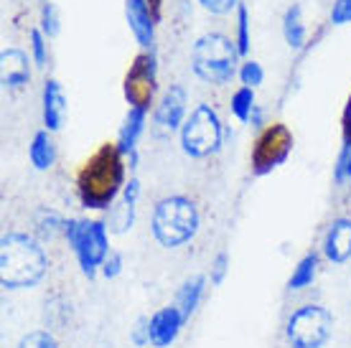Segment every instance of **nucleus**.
Segmentation results:
<instances>
[{
    "label": "nucleus",
    "instance_id": "obj_1",
    "mask_svg": "<svg viewBox=\"0 0 351 348\" xmlns=\"http://www.w3.org/2000/svg\"><path fill=\"white\" fill-rule=\"evenodd\" d=\"M125 156L114 142L97 148L77 175V193L84 209H110L125 188Z\"/></svg>",
    "mask_w": 351,
    "mask_h": 348
},
{
    "label": "nucleus",
    "instance_id": "obj_2",
    "mask_svg": "<svg viewBox=\"0 0 351 348\" xmlns=\"http://www.w3.org/2000/svg\"><path fill=\"white\" fill-rule=\"evenodd\" d=\"M49 270L44 247L31 234L8 232L0 242V285L5 290L36 288Z\"/></svg>",
    "mask_w": 351,
    "mask_h": 348
},
{
    "label": "nucleus",
    "instance_id": "obj_3",
    "mask_svg": "<svg viewBox=\"0 0 351 348\" xmlns=\"http://www.w3.org/2000/svg\"><path fill=\"white\" fill-rule=\"evenodd\" d=\"M199 209L189 196H166L156 203L150 229L160 247L176 249L181 244L191 242L199 232Z\"/></svg>",
    "mask_w": 351,
    "mask_h": 348
},
{
    "label": "nucleus",
    "instance_id": "obj_4",
    "mask_svg": "<svg viewBox=\"0 0 351 348\" xmlns=\"http://www.w3.org/2000/svg\"><path fill=\"white\" fill-rule=\"evenodd\" d=\"M239 49L224 34H204L191 49L193 74L206 84H227L237 74Z\"/></svg>",
    "mask_w": 351,
    "mask_h": 348
},
{
    "label": "nucleus",
    "instance_id": "obj_5",
    "mask_svg": "<svg viewBox=\"0 0 351 348\" xmlns=\"http://www.w3.org/2000/svg\"><path fill=\"white\" fill-rule=\"evenodd\" d=\"M64 236L69 242L71 252L80 262L84 277H95L102 270L107 254H110V239H107V224L99 219H69Z\"/></svg>",
    "mask_w": 351,
    "mask_h": 348
},
{
    "label": "nucleus",
    "instance_id": "obj_6",
    "mask_svg": "<svg viewBox=\"0 0 351 348\" xmlns=\"http://www.w3.org/2000/svg\"><path fill=\"white\" fill-rule=\"evenodd\" d=\"M334 333V315L324 305H303L285 323L290 348H324Z\"/></svg>",
    "mask_w": 351,
    "mask_h": 348
},
{
    "label": "nucleus",
    "instance_id": "obj_7",
    "mask_svg": "<svg viewBox=\"0 0 351 348\" xmlns=\"http://www.w3.org/2000/svg\"><path fill=\"white\" fill-rule=\"evenodd\" d=\"M221 148V122L211 105H199L181 127V150L189 158H209Z\"/></svg>",
    "mask_w": 351,
    "mask_h": 348
},
{
    "label": "nucleus",
    "instance_id": "obj_8",
    "mask_svg": "<svg viewBox=\"0 0 351 348\" xmlns=\"http://www.w3.org/2000/svg\"><path fill=\"white\" fill-rule=\"evenodd\" d=\"M158 92V59L153 51H143L132 59L130 69L125 74L123 82V95L130 107L145 110L153 105Z\"/></svg>",
    "mask_w": 351,
    "mask_h": 348
},
{
    "label": "nucleus",
    "instance_id": "obj_9",
    "mask_svg": "<svg viewBox=\"0 0 351 348\" xmlns=\"http://www.w3.org/2000/svg\"><path fill=\"white\" fill-rule=\"evenodd\" d=\"M290 150H293V132L288 130V125H267L255 140L252 148V173L255 175H267L275 168H280L288 160Z\"/></svg>",
    "mask_w": 351,
    "mask_h": 348
},
{
    "label": "nucleus",
    "instance_id": "obj_10",
    "mask_svg": "<svg viewBox=\"0 0 351 348\" xmlns=\"http://www.w3.org/2000/svg\"><path fill=\"white\" fill-rule=\"evenodd\" d=\"M138 199H141V181H138V178H130V181L125 183L123 193L117 196V201L107 209L105 224L112 234H125L128 229H132Z\"/></svg>",
    "mask_w": 351,
    "mask_h": 348
},
{
    "label": "nucleus",
    "instance_id": "obj_11",
    "mask_svg": "<svg viewBox=\"0 0 351 348\" xmlns=\"http://www.w3.org/2000/svg\"><path fill=\"white\" fill-rule=\"evenodd\" d=\"M186 89L178 87V84H171V87L163 92L160 102L156 105V122H158L163 130H178L184 127L186 122Z\"/></svg>",
    "mask_w": 351,
    "mask_h": 348
},
{
    "label": "nucleus",
    "instance_id": "obj_12",
    "mask_svg": "<svg viewBox=\"0 0 351 348\" xmlns=\"http://www.w3.org/2000/svg\"><path fill=\"white\" fill-rule=\"evenodd\" d=\"M184 323H186V318L181 315V310H178L176 305L160 308L158 313L150 315V346H156V348L171 346V343L178 338Z\"/></svg>",
    "mask_w": 351,
    "mask_h": 348
},
{
    "label": "nucleus",
    "instance_id": "obj_13",
    "mask_svg": "<svg viewBox=\"0 0 351 348\" xmlns=\"http://www.w3.org/2000/svg\"><path fill=\"white\" fill-rule=\"evenodd\" d=\"M125 21L130 26L135 41L145 49L153 51V41H156V18L150 13L145 0H125Z\"/></svg>",
    "mask_w": 351,
    "mask_h": 348
},
{
    "label": "nucleus",
    "instance_id": "obj_14",
    "mask_svg": "<svg viewBox=\"0 0 351 348\" xmlns=\"http://www.w3.org/2000/svg\"><path fill=\"white\" fill-rule=\"evenodd\" d=\"M324 257L334 264H343L351 260V219H334L324 236Z\"/></svg>",
    "mask_w": 351,
    "mask_h": 348
},
{
    "label": "nucleus",
    "instance_id": "obj_15",
    "mask_svg": "<svg viewBox=\"0 0 351 348\" xmlns=\"http://www.w3.org/2000/svg\"><path fill=\"white\" fill-rule=\"evenodd\" d=\"M28 53L21 49H3L0 53V82L5 89H21L31 79V66H28Z\"/></svg>",
    "mask_w": 351,
    "mask_h": 348
},
{
    "label": "nucleus",
    "instance_id": "obj_16",
    "mask_svg": "<svg viewBox=\"0 0 351 348\" xmlns=\"http://www.w3.org/2000/svg\"><path fill=\"white\" fill-rule=\"evenodd\" d=\"M41 105H44V125L49 132H59L66 120V97L64 89L56 79H46L44 95H41Z\"/></svg>",
    "mask_w": 351,
    "mask_h": 348
},
{
    "label": "nucleus",
    "instance_id": "obj_17",
    "mask_svg": "<svg viewBox=\"0 0 351 348\" xmlns=\"http://www.w3.org/2000/svg\"><path fill=\"white\" fill-rule=\"evenodd\" d=\"M145 110H138V107H130L128 114H125V122L120 127V135H117V150L123 156H132L135 148H138V140H141L143 130H145Z\"/></svg>",
    "mask_w": 351,
    "mask_h": 348
},
{
    "label": "nucleus",
    "instance_id": "obj_18",
    "mask_svg": "<svg viewBox=\"0 0 351 348\" xmlns=\"http://www.w3.org/2000/svg\"><path fill=\"white\" fill-rule=\"evenodd\" d=\"M204 290H206V277H204V275H193V277H189L184 285H181L173 305L181 310V315H184L186 321L196 313V308H199V303H202V297H204Z\"/></svg>",
    "mask_w": 351,
    "mask_h": 348
},
{
    "label": "nucleus",
    "instance_id": "obj_19",
    "mask_svg": "<svg viewBox=\"0 0 351 348\" xmlns=\"http://www.w3.org/2000/svg\"><path fill=\"white\" fill-rule=\"evenodd\" d=\"M28 158H31V166L36 171H49L56 163V145L51 140L49 130H38L31 140V148H28Z\"/></svg>",
    "mask_w": 351,
    "mask_h": 348
},
{
    "label": "nucleus",
    "instance_id": "obj_20",
    "mask_svg": "<svg viewBox=\"0 0 351 348\" xmlns=\"http://www.w3.org/2000/svg\"><path fill=\"white\" fill-rule=\"evenodd\" d=\"M282 36L290 49H303L306 44V23H303V10L300 5H290L282 16Z\"/></svg>",
    "mask_w": 351,
    "mask_h": 348
},
{
    "label": "nucleus",
    "instance_id": "obj_21",
    "mask_svg": "<svg viewBox=\"0 0 351 348\" xmlns=\"http://www.w3.org/2000/svg\"><path fill=\"white\" fill-rule=\"evenodd\" d=\"M316 272H318V254L308 252L306 257H300L298 264L293 267V275H290V279H288V288L290 290L308 288V285L316 279Z\"/></svg>",
    "mask_w": 351,
    "mask_h": 348
},
{
    "label": "nucleus",
    "instance_id": "obj_22",
    "mask_svg": "<svg viewBox=\"0 0 351 348\" xmlns=\"http://www.w3.org/2000/svg\"><path fill=\"white\" fill-rule=\"evenodd\" d=\"M255 89L250 87H242L237 89L234 95H232V102H229V110H232V114L237 117L239 122H250V117H252V110H255Z\"/></svg>",
    "mask_w": 351,
    "mask_h": 348
},
{
    "label": "nucleus",
    "instance_id": "obj_23",
    "mask_svg": "<svg viewBox=\"0 0 351 348\" xmlns=\"http://www.w3.org/2000/svg\"><path fill=\"white\" fill-rule=\"evenodd\" d=\"M36 227H38V234L41 236H56V234H64V229H66V219H62L56 211H38V216H36Z\"/></svg>",
    "mask_w": 351,
    "mask_h": 348
},
{
    "label": "nucleus",
    "instance_id": "obj_24",
    "mask_svg": "<svg viewBox=\"0 0 351 348\" xmlns=\"http://www.w3.org/2000/svg\"><path fill=\"white\" fill-rule=\"evenodd\" d=\"M234 44L239 49V56L250 53V10L242 3H239L237 8V36H234Z\"/></svg>",
    "mask_w": 351,
    "mask_h": 348
},
{
    "label": "nucleus",
    "instance_id": "obj_25",
    "mask_svg": "<svg viewBox=\"0 0 351 348\" xmlns=\"http://www.w3.org/2000/svg\"><path fill=\"white\" fill-rule=\"evenodd\" d=\"M239 79H242V84L245 87H250V89H255V87H260L265 82V69H263V64L260 61H255V59H247V61H242L239 64Z\"/></svg>",
    "mask_w": 351,
    "mask_h": 348
},
{
    "label": "nucleus",
    "instance_id": "obj_26",
    "mask_svg": "<svg viewBox=\"0 0 351 348\" xmlns=\"http://www.w3.org/2000/svg\"><path fill=\"white\" fill-rule=\"evenodd\" d=\"M38 28L46 38H53V36L62 31V23H59V10L53 3H44L41 8V21H38Z\"/></svg>",
    "mask_w": 351,
    "mask_h": 348
},
{
    "label": "nucleus",
    "instance_id": "obj_27",
    "mask_svg": "<svg viewBox=\"0 0 351 348\" xmlns=\"http://www.w3.org/2000/svg\"><path fill=\"white\" fill-rule=\"evenodd\" d=\"M16 348H59V343L49 331H31L18 340Z\"/></svg>",
    "mask_w": 351,
    "mask_h": 348
},
{
    "label": "nucleus",
    "instance_id": "obj_28",
    "mask_svg": "<svg viewBox=\"0 0 351 348\" xmlns=\"http://www.w3.org/2000/svg\"><path fill=\"white\" fill-rule=\"evenodd\" d=\"M28 38H31V56H34L36 66H46L49 53H46V36L41 34V28H31Z\"/></svg>",
    "mask_w": 351,
    "mask_h": 348
},
{
    "label": "nucleus",
    "instance_id": "obj_29",
    "mask_svg": "<svg viewBox=\"0 0 351 348\" xmlns=\"http://www.w3.org/2000/svg\"><path fill=\"white\" fill-rule=\"evenodd\" d=\"M227 272H229V254L219 252L217 257H214V262H211V270H209L211 285H221L224 277H227Z\"/></svg>",
    "mask_w": 351,
    "mask_h": 348
},
{
    "label": "nucleus",
    "instance_id": "obj_30",
    "mask_svg": "<svg viewBox=\"0 0 351 348\" xmlns=\"http://www.w3.org/2000/svg\"><path fill=\"white\" fill-rule=\"evenodd\" d=\"M331 23L334 26L351 23V0H336L334 5H331Z\"/></svg>",
    "mask_w": 351,
    "mask_h": 348
},
{
    "label": "nucleus",
    "instance_id": "obj_31",
    "mask_svg": "<svg viewBox=\"0 0 351 348\" xmlns=\"http://www.w3.org/2000/svg\"><path fill=\"white\" fill-rule=\"evenodd\" d=\"M130 340L135 346H148L150 343V318H138V323L132 325Z\"/></svg>",
    "mask_w": 351,
    "mask_h": 348
},
{
    "label": "nucleus",
    "instance_id": "obj_32",
    "mask_svg": "<svg viewBox=\"0 0 351 348\" xmlns=\"http://www.w3.org/2000/svg\"><path fill=\"white\" fill-rule=\"evenodd\" d=\"M206 13H214V16H224L232 8H239V0H199Z\"/></svg>",
    "mask_w": 351,
    "mask_h": 348
},
{
    "label": "nucleus",
    "instance_id": "obj_33",
    "mask_svg": "<svg viewBox=\"0 0 351 348\" xmlns=\"http://www.w3.org/2000/svg\"><path fill=\"white\" fill-rule=\"evenodd\" d=\"M99 272H102L107 279L117 277V275L123 272V254H120V252L107 254V260H105V264H102V270H99Z\"/></svg>",
    "mask_w": 351,
    "mask_h": 348
},
{
    "label": "nucleus",
    "instance_id": "obj_34",
    "mask_svg": "<svg viewBox=\"0 0 351 348\" xmlns=\"http://www.w3.org/2000/svg\"><path fill=\"white\" fill-rule=\"evenodd\" d=\"M341 132H343V145L351 148V95L346 99V107H343V114H341Z\"/></svg>",
    "mask_w": 351,
    "mask_h": 348
},
{
    "label": "nucleus",
    "instance_id": "obj_35",
    "mask_svg": "<svg viewBox=\"0 0 351 348\" xmlns=\"http://www.w3.org/2000/svg\"><path fill=\"white\" fill-rule=\"evenodd\" d=\"M346 156H349V148L343 145L341 156H339V160H336V166H334V181L336 183H346Z\"/></svg>",
    "mask_w": 351,
    "mask_h": 348
},
{
    "label": "nucleus",
    "instance_id": "obj_36",
    "mask_svg": "<svg viewBox=\"0 0 351 348\" xmlns=\"http://www.w3.org/2000/svg\"><path fill=\"white\" fill-rule=\"evenodd\" d=\"M148 3L150 13H153V18H156V23L160 21V16H163V0H145Z\"/></svg>",
    "mask_w": 351,
    "mask_h": 348
},
{
    "label": "nucleus",
    "instance_id": "obj_37",
    "mask_svg": "<svg viewBox=\"0 0 351 348\" xmlns=\"http://www.w3.org/2000/svg\"><path fill=\"white\" fill-rule=\"evenodd\" d=\"M250 120H252V125H255V127H263L265 125V112H263V107L260 105H255V110H252V117H250Z\"/></svg>",
    "mask_w": 351,
    "mask_h": 348
},
{
    "label": "nucleus",
    "instance_id": "obj_38",
    "mask_svg": "<svg viewBox=\"0 0 351 348\" xmlns=\"http://www.w3.org/2000/svg\"><path fill=\"white\" fill-rule=\"evenodd\" d=\"M346 181H351V148H349V156H346Z\"/></svg>",
    "mask_w": 351,
    "mask_h": 348
}]
</instances>
